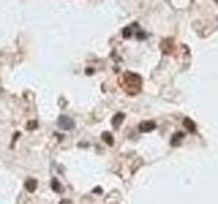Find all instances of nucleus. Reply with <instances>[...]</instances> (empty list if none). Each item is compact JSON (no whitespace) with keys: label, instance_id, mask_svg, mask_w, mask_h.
Returning <instances> with one entry per match:
<instances>
[{"label":"nucleus","instance_id":"3","mask_svg":"<svg viewBox=\"0 0 218 204\" xmlns=\"http://www.w3.org/2000/svg\"><path fill=\"white\" fill-rule=\"evenodd\" d=\"M155 129V122L154 121H142L139 124V131L140 132H151Z\"/></svg>","mask_w":218,"mask_h":204},{"label":"nucleus","instance_id":"9","mask_svg":"<svg viewBox=\"0 0 218 204\" xmlns=\"http://www.w3.org/2000/svg\"><path fill=\"white\" fill-rule=\"evenodd\" d=\"M51 186H52V189H53L54 192H61V190H63V186H61V184H60V182L57 181L56 178H53V180H52V182H51Z\"/></svg>","mask_w":218,"mask_h":204},{"label":"nucleus","instance_id":"10","mask_svg":"<svg viewBox=\"0 0 218 204\" xmlns=\"http://www.w3.org/2000/svg\"><path fill=\"white\" fill-rule=\"evenodd\" d=\"M37 128V121H29L27 122V129H30V131H33V129H35Z\"/></svg>","mask_w":218,"mask_h":204},{"label":"nucleus","instance_id":"6","mask_svg":"<svg viewBox=\"0 0 218 204\" xmlns=\"http://www.w3.org/2000/svg\"><path fill=\"white\" fill-rule=\"evenodd\" d=\"M124 121V113H116L114 117L112 118V125L116 128H119L121 125V122Z\"/></svg>","mask_w":218,"mask_h":204},{"label":"nucleus","instance_id":"8","mask_svg":"<svg viewBox=\"0 0 218 204\" xmlns=\"http://www.w3.org/2000/svg\"><path fill=\"white\" fill-rule=\"evenodd\" d=\"M102 139H104V141H105L106 144H109V146H113V136H112V133L111 132H104L102 133Z\"/></svg>","mask_w":218,"mask_h":204},{"label":"nucleus","instance_id":"4","mask_svg":"<svg viewBox=\"0 0 218 204\" xmlns=\"http://www.w3.org/2000/svg\"><path fill=\"white\" fill-rule=\"evenodd\" d=\"M183 139H184V133H183L181 131L174 132L173 136H172V139H170V146H173V147L180 146V144H181V141H183Z\"/></svg>","mask_w":218,"mask_h":204},{"label":"nucleus","instance_id":"2","mask_svg":"<svg viewBox=\"0 0 218 204\" xmlns=\"http://www.w3.org/2000/svg\"><path fill=\"white\" fill-rule=\"evenodd\" d=\"M57 125H59V128H61V129H64V131H70V129L75 128L74 120L68 116H60L59 118H57Z\"/></svg>","mask_w":218,"mask_h":204},{"label":"nucleus","instance_id":"13","mask_svg":"<svg viewBox=\"0 0 218 204\" xmlns=\"http://www.w3.org/2000/svg\"><path fill=\"white\" fill-rule=\"evenodd\" d=\"M60 204H71V201L70 200H61L60 201Z\"/></svg>","mask_w":218,"mask_h":204},{"label":"nucleus","instance_id":"1","mask_svg":"<svg viewBox=\"0 0 218 204\" xmlns=\"http://www.w3.org/2000/svg\"><path fill=\"white\" fill-rule=\"evenodd\" d=\"M124 80H125V84H128L125 87V91L131 95H135L136 92H139L140 90V84H142V79L139 75L134 72H125L124 75Z\"/></svg>","mask_w":218,"mask_h":204},{"label":"nucleus","instance_id":"5","mask_svg":"<svg viewBox=\"0 0 218 204\" xmlns=\"http://www.w3.org/2000/svg\"><path fill=\"white\" fill-rule=\"evenodd\" d=\"M183 125H184V128H187V131H190V132H195L196 131L195 122H193L191 118H188V117H185V118L183 120Z\"/></svg>","mask_w":218,"mask_h":204},{"label":"nucleus","instance_id":"11","mask_svg":"<svg viewBox=\"0 0 218 204\" xmlns=\"http://www.w3.org/2000/svg\"><path fill=\"white\" fill-rule=\"evenodd\" d=\"M123 35H124V37H130V35H131L130 29H124V33H123Z\"/></svg>","mask_w":218,"mask_h":204},{"label":"nucleus","instance_id":"7","mask_svg":"<svg viewBox=\"0 0 218 204\" xmlns=\"http://www.w3.org/2000/svg\"><path fill=\"white\" fill-rule=\"evenodd\" d=\"M25 188H26L30 193L34 192L35 188H37V181H35V180H33V178H29L26 182H25Z\"/></svg>","mask_w":218,"mask_h":204},{"label":"nucleus","instance_id":"12","mask_svg":"<svg viewBox=\"0 0 218 204\" xmlns=\"http://www.w3.org/2000/svg\"><path fill=\"white\" fill-rule=\"evenodd\" d=\"M93 192H95V193H100V192H102V189H101V188L98 186V188H95V189L93 190Z\"/></svg>","mask_w":218,"mask_h":204}]
</instances>
